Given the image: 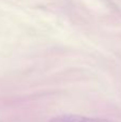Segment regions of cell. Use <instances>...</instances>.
Instances as JSON below:
<instances>
[{"label":"cell","mask_w":121,"mask_h":122,"mask_svg":"<svg viewBox=\"0 0 121 122\" xmlns=\"http://www.w3.org/2000/svg\"><path fill=\"white\" fill-rule=\"evenodd\" d=\"M49 122H113L102 118H90L79 115H62L53 118Z\"/></svg>","instance_id":"cell-1"}]
</instances>
